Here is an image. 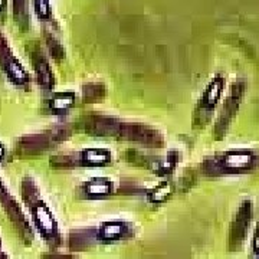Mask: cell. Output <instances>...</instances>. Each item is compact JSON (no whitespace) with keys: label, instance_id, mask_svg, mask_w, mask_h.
<instances>
[{"label":"cell","instance_id":"6da1fadb","mask_svg":"<svg viewBox=\"0 0 259 259\" xmlns=\"http://www.w3.org/2000/svg\"><path fill=\"white\" fill-rule=\"evenodd\" d=\"M22 197L25 203L28 204L29 210L32 213V221L35 223L39 233L42 235V238L49 245L58 243L59 242L58 222L52 210L49 209V206L45 203V200L39 194L36 183L30 177L23 179L22 182Z\"/></svg>","mask_w":259,"mask_h":259},{"label":"cell","instance_id":"7a4b0ae2","mask_svg":"<svg viewBox=\"0 0 259 259\" xmlns=\"http://www.w3.org/2000/svg\"><path fill=\"white\" fill-rule=\"evenodd\" d=\"M212 166H206V170H212L213 175L225 173V175H238L246 173L258 166L259 160L250 150H231L222 153L221 156L209 160Z\"/></svg>","mask_w":259,"mask_h":259},{"label":"cell","instance_id":"3957f363","mask_svg":"<svg viewBox=\"0 0 259 259\" xmlns=\"http://www.w3.org/2000/svg\"><path fill=\"white\" fill-rule=\"evenodd\" d=\"M112 161V154L107 148H85L71 154L55 156L51 164L55 167H104Z\"/></svg>","mask_w":259,"mask_h":259},{"label":"cell","instance_id":"277c9868","mask_svg":"<svg viewBox=\"0 0 259 259\" xmlns=\"http://www.w3.org/2000/svg\"><path fill=\"white\" fill-rule=\"evenodd\" d=\"M226 87V79L222 74H216L209 83L206 85L203 94L200 97V101L196 110V122L206 124L210 120L213 111L216 110L218 104L223 97V91Z\"/></svg>","mask_w":259,"mask_h":259},{"label":"cell","instance_id":"5b68a950","mask_svg":"<svg viewBox=\"0 0 259 259\" xmlns=\"http://www.w3.org/2000/svg\"><path fill=\"white\" fill-rule=\"evenodd\" d=\"M0 69L15 87L26 88L30 83V78H29L26 69L20 64L16 55L13 54L8 40L2 33H0Z\"/></svg>","mask_w":259,"mask_h":259},{"label":"cell","instance_id":"8992f818","mask_svg":"<svg viewBox=\"0 0 259 259\" xmlns=\"http://www.w3.org/2000/svg\"><path fill=\"white\" fill-rule=\"evenodd\" d=\"M0 204L3 206V209L9 214V219L15 223V226L18 228L20 235L23 236L25 241H32L33 235H32V229L29 225L26 216L23 214L22 209L19 207L16 200L13 199V196L9 193L8 187L3 185V182L0 180Z\"/></svg>","mask_w":259,"mask_h":259},{"label":"cell","instance_id":"52a82bcc","mask_svg":"<svg viewBox=\"0 0 259 259\" xmlns=\"http://www.w3.org/2000/svg\"><path fill=\"white\" fill-rule=\"evenodd\" d=\"M32 65H33V71H35V75H36L39 87H42L44 91H47V93L54 91L55 78H54L52 68H51V64L48 61L47 55L39 48H36L32 52Z\"/></svg>","mask_w":259,"mask_h":259},{"label":"cell","instance_id":"ba28073f","mask_svg":"<svg viewBox=\"0 0 259 259\" xmlns=\"http://www.w3.org/2000/svg\"><path fill=\"white\" fill-rule=\"evenodd\" d=\"M133 226L122 221H111V222L102 223L101 226L95 231L97 241L98 242H118L121 239H127L131 236Z\"/></svg>","mask_w":259,"mask_h":259},{"label":"cell","instance_id":"9c48e42d","mask_svg":"<svg viewBox=\"0 0 259 259\" xmlns=\"http://www.w3.org/2000/svg\"><path fill=\"white\" fill-rule=\"evenodd\" d=\"M59 137H62V133H56V131H49L47 134L29 136V137H25V139L20 140L19 148L26 156L42 153L44 150L49 148V146L54 143V140H58Z\"/></svg>","mask_w":259,"mask_h":259},{"label":"cell","instance_id":"30bf717a","mask_svg":"<svg viewBox=\"0 0 259 259\" xmlns=\"http://www.w3.org/2000/svg\"><path fill=\"white\" fill-rule=\"evenodd\" d=\"M243 91H245V85L243 83H235L232 87L231 94H229L228 100L225 101L222 114H221L219 121H218V128H222V131H226V127L231 124L235 112L238 111V107L241 104Z\"/></svg>","mask_w":259,"mask_h":259},{"label":"cell","instance_id":"8fae6325","mask_svg":"<svg viewBox=\"0 0 259 259\" xmlns=\"http://www.w3.org/2000/svg\"><path fill=\"white\" fill-rule=\"evenodd\" d=\"M250 216H252L250 202H243L238 213H236L235 223L232 225L231 231V242L232 243H236V246L241 242H243L245 236H246V232H248V228H249L250 223Z\"/></svg>","mask_w":259,"mask_h":259},{"label":"cell","instance_id":"7c38bea8","mask_svg":"<svg viewBox=\"0 0 259 259\" xmlns=\"http://www.w3.org/2000/svg\"><path fill=\"white\" fill-rule=\"evenodd\" d=\"M87 199H102L112 193V183L108 177H94L82 187Z\"/></svg>","mask_w":259,"mask_h":259},{"label":"cell","instance_id":"4fadbf2b","mask_svg":"<svg viewBox=\"0 0 259 259\" xmlns=\"http://www.w3.org/2000/svg\"><path fill=\"white\" fill-rule=\"evenodd\" d=\"M75 101H76L75 93H71V91L56 93L49 100V110L54 114H66L74 107Z\"/></svg>","mask_w":259,"mask_h":259},{"label":"cell","instance_id":"5bb4252c","mask_svg":"<svg viewBox=\"0 0 259 259\" xmlns=\"http://www.w3.org/2000/svg\"><path fill=\"white\" fill-rule=\"evenodd\" d=\"M173 194V185L170 182H161L148 192V202L153 204H161L170 199Z\"/></svg>","mask_w":259,"mask_h":259},{"label":"cell","instance_id":"9a60e30c","mask_svg":"<svg viewBox=\"0 0 259 259\" xmlns=\"http://www.w3.org/2000/svg\"><path fill=\"white\" fill-rule=\"evenodd\" d=\"M33 9L39 20L49 22L52 18V9L49 0H33Z\"/></svg>","mask_w":259,"mask_h":259},{"label":"cell","instance_id":"2e32d148","mask_svg":"<svg viewBox=\"0 0 259 259\" xmlns=\"http://www.w3.org/2000/svg\"><path fill=\"white\" fill-rule=\"evenodd\" d=\"M105 94V90L102 85H98V83H91L88 87H85L83 90V98H85V102H95L98 100H101Z\"/></svg>","mask_w":259,"mask_h":259},{"label":"cell","instance_id":"e0dca14e","mask_svg":"<svg viewBox=\"0 0 259 259\" xmlns=\"http://www.w3.org/2000/svg\"><path fill=\"white\" fill-rule=\"evenodd\" d=\"M48 47H49V51H51V55L56 58V59L64 58L65 56V51L62 45H61V42L54 36H48Z\"/></svg>","mask_w":259,"mask_h":259},{"label":"cell","instance_id":"ac0fdd59","mask_svg":"<svg viewBox=\"0 0 259 259\" xmlns=\"http://www.w3.org/2000/svg\"><path fill=\"white\" fill-rule=\"evenodd\" d=\"M26 0H15V15H16V19L19 22H23L22 18L26 15Z\"/></svg>","mask_w":259,"mask_h":259},{"label":"cell","instance_id":"d6986e66","mask_svg":"<svg viewBox=\"0 0 259 259\" xmlns=\"http://www.w3.org/2000/svg\"><path fill=\"white\" fill-rule=\"evenodd\" d=\"M90 233H91L90 231L87 232V241H82V245H81V248H83L85 245L88 246V241H90V239H95V241H97V233L94 235L93 238L90 236ZM81 239H85V236H83V238H81ZM81 239H75V238H71V249H75V248H76V245H78V243L81 242ZM97 242H98V241H97Z\"/></svg>","mask_w":259,"mask_h":259},{"label":"cell","instance_id":"ffe728a7","mask_svg":"<svg viewBox=\"0 0 259 259\" xmlns=\"http://www.w3.org/2000/svg\"><path fill=\"white\" fill-rule=\"evenodd\" d=\"M252 250L255 255L259 256V222L256 223V228L253 231V238H252Z\"/></svg>","mask_w":259,"mask_h":259},{"label":"cell","instance_id":"44dd1931","mask_svg":"<svg viewBox=\"0 0 259 259\" xmlns=\"http://www.w3.org/2000/svg\"><path fill=\"white\" fill-rule=\"evenodd\" d=\"M6 3H8V0H0V15L5 13V10H6Z\"/></svg>","mask_w":259,"mask_h":259},{"label":"cell","instance_id":"7402d4cb","mask_svg":"<svg viewBox=\"0 0 259 259\" xmlns=\"http://www.w3.org/2000/svg\"><path fill=\"white\" fill-rule=\"evenodd\" d=\"M5 154H6V150H5V147H3V144L0 143V161L5 158Z\"/></svg>","mask_w":259,"mask_h":259}]
</instances>
